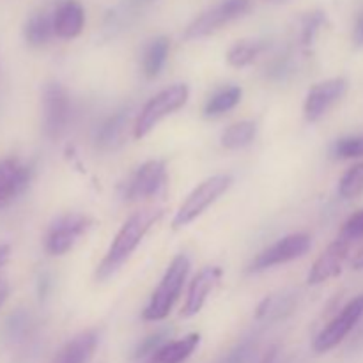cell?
I'll list each match as a JSON object with an SVG mask.
<instances>
[{
  "label": "cell",
  "mask_w": 363,
  "mask_h": 363,
  "mask_svg": "<svg viewBox=\"0 0 363 363\" xmlns=\"http://www.w3.org/2000/svg\"><path fill=\"white\" fill-rule=\"evenodd\" d=\"M7 296H9V289H7V286H2L0 287V307H2L4 301L7 300Z\"/></svg>",
  "instance_id": "d6a6232c"
},
{
  "label": "cell",
  "mask_w": 363,
  "mask_h": 363,
  "mask_svg": "<svg viewBox=\"0 0 363 363\" xmlns=\"http://www.w3.org/2000/svg\"><path fill=\"white\" fill-rule=\"evenodd\" d=\"M363 318V294L353 298L325 328L319 332V335L314 340V351L323 354L332 351L333 347L339 346L351 332L358 321Z\"/></svg>",
  "instance_id": "9c48e42d"
},
{
  "label": "cell",
  "mask_w": 363,
  "mask_h": 363,
  "mask_svg": "<svg viewBox=\"0 0 363 363\" xmlns=\"http://www.w3.org/2000/svg\"><path fill=\"white\" fill-rule=\"evenodd\" d=\"M163 213L165 211L162 208H145L131 215L123 223L119 233L113 238L108 252L103 257V261L99 262L98 269H96V279L106 280L116 275L123 268L124 262L133 255V252L137 250L145 234L151 230V227L162 220Z\"/></svg>",
  "instance_id": "6da1fadb"
},
{
  "label": "cell",
  "mask_w": 363,
  "mask_h": 363,
  "mask_svg": "<svg viewBox=\"0 0 363 363\" xmlns=\"http://www.w3.org/2000/svg\"><path fill=\"white\" fill-rule=\"evenodd\" d=\"M250 9L252 0H223L195 18L184 30V39L194 41V39L208 38L230 21L245 16Z\"/></svg>",
  "instance_id": "5b68a950"
},
{
  "label": "cell",
  "mask_w": 363,
  "mask_h": 363,
  "mask_svg": "<svg viewBox=\"0 0 363 363\" xmlns=\"http://www.w3.org/2000/svg\"><path fill=\"white\" fill-rule=\"evenodd\" d=\"M350 243H346V241L337 238V240L333 241V243H330L328 248L315 259L311 272H308L307 282L311 284V286H319V284H325L328 282V280L339 277L340 272H342L344 262H346L347 255H350Z\"/></svg>",
  "instance_id": "7c38bea8"
},
{
  "label": "cell",
  "mask_w": 363,
  "mask_h": 363,
  "mask_svg": "<svg viewBox=\"0 0 363 363\" xmlns=\"http://www.w3.org/2000/svg\"><path fill=\"white\" fill-rule=\"evenodd\" d=\"M347 92L346 78H330V80L319 82L311 91L303 103V116L308 123H315L321 119L335 103H339Z\"/></svg>",
  "instance_id": "8fae6325"
},
{
  "label": "cell",
  "mask_w": 363,
  "mask_h": 363,
  "mask_svg": "<svg viewBox=\"0 0 363 363\" xmlns=\"http://www.w3.org/2000/svg\"><path fill=\"white\" fill-rule=\"evenodd\" d=\"M25 41L34 48L45 46L50 39L55 35L53 28V14L48 13H35L27 20L23 27Z\"/></svg>",
  "instance_id": "ffe728a7"
},
{
  "label": "cell",
  "mask_w": 363,
  "mask_h": 363,
  "mask_svg": "<svg viewBox=\"0 0 363 363\" xmlns=\"http://www.w3.org/2000/svg\"><path fill=\"white\" fill-rule=\"evenodd\" d=\"M188 273H190V259L184 254L176 255L169 264V268H167L163 279L160 280L155 293L151 294L147 307L142 312V318L145 321H163L172 312L174 305L179 300L181 291H183L184 282L188 279Z\"/></svg>",
  "instance_id": "7a4b0ae2"
},
{
  "label": "cell",
  "mask_w": 363,
  "mask_h": 363,
  "mask_svg": "<svg viewBox=\"0 0 363 363\" xmlns=\"http://www.w3.org/2000/svg\"><path fill=\"white\" fill-rule=\"evenodd\" d=\"M85 25V11L77 0H66L53 13V28L60 39H74L80 35Z\"/></svg>",
  "instance_id": "2e32d148"
},
{
  "label": "cell",
  "mask_w": 363,
  "mask_h": 363,
  "mask_svg": "<svg viewBox=\"0 0 363 363\" xmlns=\"http://www.w3.org/2000/svg\"><path fill=\"white\" fill-rule=\"evenodd\" d=\"M257 137V123L254 121H240V123L233 124L227 128L222 133V145L229 151H236V149H243L250 145Z\"/></svg>",
  "instance_id": "603a6c76"
},
{
  "label": "cell",
  "mask_w": 363,
  "mask_h": 363,
  "mask_svg": "<svg viewBox=\"0 0 363 363\" xmlns=\"http://www.w3.org/2000/svg\"><path fill=\"white\" fill-rule=\"evenodd\" d=\"M264 50V41H240L230 46V50L227 52V62H229V66L241 69L245 66H250Z\"/></svg>",
  "instance_id": "cb8c5ba5"
},
{
  "label": "cell",
  "mask_w": 363,
  "mask_h": 363,
  "mask_svg": "<svg viewBox=\"0 0 363 363\" xmlns=\"http://www.w3.org/2000/svg\"><path fill=\"white\" fill-rule=\"evenodd\" d=\"M311 247L312 241L308 234H289V236L282 238V240H279L277 243H273L272 247L264 248L261 254L255 255L254 261L248 264L247 272L262 273L269 268H275V266L296 261V259L303 257V255L311 250Z\"/></svg>",
  "instance_id": "52a82bcc"
},
{
  "label": "cell",
  "mask_w": 363,
  "mask_h": 363,
  "mask_svg": "<svg viewBox=\"0 0 363 363\" xmlns=\"http://www.w3.org/2000/svg\"><path fill=\"white\" fill-rule=\"evenodd\" d=\"M9 255H11V247L9 245H0V272H2L4 266L7 264V261H9Z\"/></svg>",
  "instance_id": "4dcf8cb0"
},
{
  "label": "cell",
  "mask_w": 363,
  "mask_h": 363,
  "mask_svg": "<svg viewBox=\"0 0 363 363\" xmlns=\"http://www.w3.org/2000/svg\"><path fill=\"white\" fill-rule=\"evenodd\" d=\"M71 123V99L59 82H48L43 89V130L52 140H59Z\"/></svg>",
  "instance_id": "8992f818"
},
{
  "label": "cell",
  "mask_w": 363,
  "mask_h": 363,
  "mask_svg": "<svg viewBox=\"0 0 363 363\" xmlns=\"http://www.w3.org/2000/svg\"><path fill=\"white\" fill-rule=\"evenodd\" d=\"M99 342V333L96 330H87L73 339L67 340L62 350L57 353L53 363H89L94 354L96 347Z\"/></svg>",
  "instance_id": "e0dca14e"
},
{
  "label": "cell",
  "mask_w": 363,
  "mask_h": 363,
  "mask_svg": "<svg viewBox=\"0 0 363 363\" xmlns=\"http://www.w3.org/2000/svg\"><path fill=\"white\" fill-rule=\"evenodd\" d=\"M326 23V14L323 11H312V13L305 14L301 20V45L305 48L312 46L314 39L318 38V32L321 30L323 25Z\"/></svg>",
  "instance_id": "4316f807"
},
{
  "label": "cell",
  "mask_w": 363,
  "mask_h": 363,
  "mask_svg": "<svg viewBox=\"0 0 363 363\" xmlns=\"http://www.w3.org/2000/svg\"><path fill=\"white\" fill-rule=\"evenodd\" d=\"M199 344H201V335L190 333L179 340L163 344L155 354H151L149 363H184L195 353Z\"/></svg>",
  "instance_id": "ac0fdd59"
},
{
  "label": "cell",
  "mask_w": 363,
  "mask_h": 363,
  "mask_svg": "<svg viewBox=\"0 0 363 363\" xmlns=\"http://www.w3.org/2000/svg\"><path fill=\"white\" fill-rule=\"evenodd\" d=\"M222 275L223 272L220 266H208V268L201 269L194 277V280L190 284V289H188L186 301H184L183 311H181L183 318H191V315L199 314L202 311V307L208 301V296L218 286Z\"/></svg>",
  "instance_id": "5bb4252c"
},
{
  "label": "cell",
  "mask_w": 363,
  "mask_h": 363,
  "mask_svg": "<svg viewBox=\"0 0 363 363\" xmlns=\"http://www.w3.org/2000/svg\"><path fill=\"white\" fill-rule=\"evenodd\" d=\"M167 337V332H158L155 333V335L147 337V339L142 342V346H138V351H137V357H145V354H155L156 351L160 350V347L163 346V342Z\"/></svg>",
  "instance_id": "f1b7e54d"
},
{
  "label": "cell",
  "mask_w": 363,
  "mask_h": 363,
  "mask_svg": "<svg viewBox=\"0 0 363 363\" xmlns=\"http://www.w3.org/2000/svg\"><path fill=\"white\" fill-rule=\"evenodd\" d=\"M170 41L165 35H158V38L151 39L149 45L145 46L144 57H142V71L147 78H156L162 73L163 66L169 57Z\"/></svg>",
  "instance_id": "d6986e66"
},
{
  "label": "cell",
  "mask_w": 363,
  "mask_h": 363,
  "mask_svg": "<svg viewBox=\"0 0 363 363\" xmlns=\"http://www.w3.org/2000/svg\"><path fill=\"white\" fill-rule=\"evenodd\" d=\"M167 183V165L163 160H149L142 163L124 188V199L128 202H138L151 199L162 191Z\"/></svg>",
  "instance_id": "30bf717a"
},
{
  "label": "cell",
  "mask_w": 363,
  "mask_h": 363,
  "mask_svg": "<svg viewBox=\"0 0 363 363\" xmlns=\"http://www.w3.org/2000/svg\"><path fill=\"white\" fill-rule=\"evenodd\" d=\"M241 96H243V91L238 85H229V87L220 89L204 105V117L215 119V117L223 116V113L233 110L241 101Z\"/></svg>",
  "instance_id": "7402d4cb"
},
{
  "label": "cell",
  "mask_w": 363,
  "mask_h": 363,
  "mask_svg": "<svg viewBox=\"0 0 363 363\" xmlns=\"http://www.w3.org/2000/svg\"><path fill=\"white\" fill-rule=\"evenodd\" d=\"M147 2H151V0H133L135 6H140V4H147Z\"/></svg>",
  "instance_id": "836d02e7"
},
{
  "label": "cell",
  "mask_w": 363,
  "mask_h": 363,
  "mask_svg": "<svg viewBox=\"0 0 363 363\" xmlns=\"http://www.w3.org/2000/svg\"><path fill=\"white\" fill-rule=\"evenodd\" d=\"M363 191V163H357L344 172L339 181V195L342 199H354Z\"/></svg>",
  "instance_id": "484cf974"
},
{
  "label": "cell",
  "mask_w": 363,
  "mask_h": 363,
  "mask_svg": "<svg viewBox=\"0 0 363 363\" xmlns=\"http://www.w3.org/2000/svg\"><path fill=\"white\" fill-rule=\"evenodd\" d=\"M353 268L354 269H363V248L360 252H358L357 255H354L353 259Z\"/></svg>",
  "instance_id": "1f68e13d"
},
{
  "label": "cell",
  "mask_w": 363,
  "mask_h": 363,
  "mask_svg": "<svg viewBox=\"0 0 363 363\" xmlns=\"http://www.w3.org/2000/svg\"><path fill=\"white\" fill-rule=\"evenodd\" d=\"M273 2H279V0H273Z\"/></svg>",
  "instance_id": "e575fe53"
},
{
  "label": "cell",
  "mask_w": 363,
  "mask_h": 363,
  "mask_svg": "<svg viewBox=\"0 0 363 363\" xmlns=\"http://www.w3.org/2000/svg\"><path fill=\"white\" fill-rule=\"evenodd\" d=\"M91 227L92 220L82 213H67L59 216L46 233L45 250L55 257L67 254Z\"/></svg>",
  "instance_id": "ba28073f"
},
{
  "label": "cell",
  "mask_w": 363,
  "mask_h": 363,
  "mask_svg": "<svg viewBox=\"0 0 363 363\" xmlns=\"http://www.w3.org/2000/svg\"><path fill=\"white\" fill-rule=\"evenodd\" d=\"M188 96H190V89H188L186 84H174L160 91L156 96H152L145 103L144 108L140 110L137 121H135L133 137L140 140L145 135L151 133L160 121H163L167 116L177 112V110L186 105Z\"/></svg>",
  "instance_id": "3957f363"
},
{
  "label": "cell",
  "mask_w": 363,
  "mask_h": 363,
  "mask_svg": "<svg viewBox=\"0 0 363 363\" xmlns=\"http://www.w3.org/2000/svg\"><path fill=\"white\" fill-rule=\"evenodd\" d=\"M233 176H229V174H216V176H211L206 181H202L188 195L186 201L179 206V209H177L176 216L172 220V229H183L188 223H191L199 216L204 215L206 209L215 204L233 186Z\"/></svg>",
  "instance_id": "277c9868"
},
{
  "label": "cell",
  "mask_w": 363,
  "mask_h": 363,
  "mask_svg": "<svg viewBox=\"0 0 363 363\" xmlns=\"http://www.w3.org/2000/svg\"><path fill=\"white\" fill-rule=\"evenodd\" d=\"M330 155L335 160H353L363 156V135H350L333 142Z\"/></svg>",
  "instance_id": "d4e9b609"
},
{
  "label": "cell",
  "mask_w": 363,
  "mask_h": 363,
  "mask_svg": "<svg viewBox=\"0 0 363 363\" xmlns=\"http://www.w3.org/2000/svg\"><path fill=\"white\" fill-rule=\"evenodd\" d=\"M339 240L346 241L350 245H354L357 241L363 240V209L354 213V215H351L344 222L342 229L339 233Z\"/></svg>",
  "instance_id": "83f0119b"
},
{
  "label": "cell",
  "mask_w": 363,
  "mask_h": 363,
  "mask_svg": "<svg viewBox=\"0 0 363 363\" xmlns=\"http://www.w3.org/2000/svg\"><path fill=\"white\" fill-rule=\"evenodd\" d=\"M30 169L18 158L0 160V208L16 201L30 183Z\"/></svg>",
  "instance_id": "4fadbf2b"
},
{
  "label": "cell",
  "mask_w": 363,
  "mask_h": 363,
  "mask_svg": "<svg viewBox=\"0 0 363 363\" xmlns=\"http://www.w3.org/2000/svg\"><path fill=\"white\" fill-rule=\"evenodd\" d=\"M131 112L130 108H123L110 116L101 126L98 128L94 137V144L99 151L108 152L116 151L119 145H123L124 137H126V128L130 124Z\"/></svg>",
  "instance_id": "9a60e30c"
},
{
  "label": "cell",
  "mask_w": 363,
  "mask_h": 363,
  "mask_svg": "<svg viewBox=\"0 0 363 363\" xmlns=\"http://www.w3.org/2000/svg\"><path fill=\"white\" fill-rule=\"evenodd\" d=\"M353 41L358 48H363V13L358 16L357 25H354V32H353Z\"/></svg>",
  "instance_id": "f546056e"
},
{
  "label": "cell",
  "mask_w": 363,
  "mask_h": 363,
  "mask_svg": "<svg viewBox=\"0 0 363 363\" xmlns=\"http://www.w3.org/2000/svg\"><path fill=\"white\" fill-rule=\"evenodd\" d=\"M293 308H294L293 293L272 294V296L264 298L262 303L259 305L255 318L261 319V321H279V319L286 318L287 314H291Z\"/></svg>",
  "instance_id": "44dd1931"
}]
</instances>
